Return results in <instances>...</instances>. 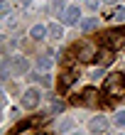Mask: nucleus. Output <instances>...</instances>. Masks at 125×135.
<instances>
[{
	"label": "nucleus",
	"instance_id": "nucleus-1",
	"mask_svg": "<svg viewBox=\"0 0 125 135\" xmlns=\"http://www.w3.org/2000/svg\"><path fill=\"white\" fill-rule=\"evenodd\" d=\"M96 54H98V47L88 42V39H81V42H76L74 47V57L81 61V64H91V61H96Z\"/></svg>",
	"mask_w": 125,
	"mask_h": 135
},
{
	"label": "nucleus",
	"instance_id": "nucleus-15",
	"mask_svg": "<svg viewBox=\"0 0 125 135\" xmlns=\"http://www.w3.org/2000/svg\"><path fill=\"white\" fill-rule=\"evenodd\" d=\"M113 123L118 125L120 130H125V110H115V115H113Z\"/></svg>",
	"mask_w": 125,
	"mask_h": 135
},
{
	"label": "nucleus",
	"instance_id": "nucleus-7",
	"mask_svg": "<svg viewBox=\"0 0 125 135\" xmlns=\"http://www.w3.org/2000/svg\"><path fill=\"white\" fill-rule=\"evenodd\" d=\"M113 61V47L111 44H103L98 49V54H96V61H93V64H98V66H108Z\"/></svg>",
	"mask_w": 125,
	"mask_h": 135
},
{
	"label": "nucleus",
	"instance_id": "nucleus-25",
	"mask_svg": "<svg viewBox=\"0 0 125 135\" xmlns=\"http://www.w3.org/2000/svg\"><path fill=\"white\" fill-rule=\"evenodd\" d=\"M118 135H123V133H118Z\"/></svg>",
	"mask_w": 125,
	"mask_h": 135
},
{
	"label": "nucleus",
	"instance_id": "nucleus-13",
	"mask_svg": "<svg viewBox=\"0 0 125 135\" xmlns=\"http://www.w3.org/2000/svg\"><path fill=\"white\" fill-rule=\"evenodd\" d=\"M108 20H115V22H125V5H115L111 12H106Z\"/></svg>",
	"mask_w": 125,
	"mask_h": 135
},
{
	"label": "nucleus",
	"instance_id": "nucleus-16",
	"mask_svg": "<svg viewBox=\"0 0 125 135\" xmlns=\"http://www.w3.org/2000/svg\"><path fill=\"white\" fill-rule=\"evenodd\" d=\"M71 128H74V120H71V118H64V120L59 123V128H57V130H59V133H69Z\"/></svg>",
	"mask_w": 125,
	"mask_h": 135
},
{
	"label": "nucleus",
	"instance_id": "nucleus-5",
	"mask_svg": "<svg viewBox=\"0 0 125 135\" xmlns=\"http://www.w3.org/2000/svg\"><path fill=\"white\" fill-rule=\"evenodd\" d=\"M96 96H98V91L93 89V86H86V89H83V91H79L71 101L76 103V106H91V103L96 101Z\"/></svg>",
	"mask_w": 125,
	"mask_h": 135
},
{
	"label": "nucleus",
	"instance_id": "nucleus-19",
	"mask_svg": "<svg viewBox=\"0 0 125 135\" xmlns=\"http://www.w3.org/2000/svg\"><path fill=\"white\" fill-rule=\"evenodd\" d=\"M86 3H88V5H91V7H98V5H101V3H103V0H86Z\"/></svg>",
	"mask_w": 125,
	"mask_h": 135
},
{
	"label": "nucleus",
	"instance_id": "nucleus-11",
	"mask_svg": "<svg viewBox=\"0 0 125 135\" xmlns=\"http://www.w3.org/2000/svg\"><path fill=\"white\" fill-rule=\"evenodd\" d=\"M37 69L42 71V74H49L54 69V54H44V57L37 59Z\"/></svg>",
	"mask_w": 125,
	"mask_h": 135
},
{
	"label": "nucleus",
	"instance_id": "nucleus-12",
	"mask_svg": "<svg viewBox=\"0 0 125 135\" xmlns=\"http://www.w3.org/2000/svg\"><path fill=\"white\" fill-rule=\"evenodd\" d=\"M64 22H52L49 25V37L54 39V42H59V39H64Z\"/></svg>",
	"mask_w": 125,
	"mask_h": 135
},
{
	"label": "nucleus",
	"instance_id": "nucleus-3",
	"mask_svg": "<svg viewBox=\"0 0 125 135\" xmlns=\"http://www.w3.org/2000/svg\"><path fill=\"white\" fill-rule=\"evenodd\" d=\"M39 101H42V89H39V86H29V89L22 93V98H20V103L25 108H37Z\"/></svg>",
	"mask_w": 125,
	"mask_h": 135
},
{
	"label": "nucleus",
	"instance_id": "nucleus-10",
	"mask_svg": "<svg viewBox=\"0 0 125 135\" xmlns=\"http://www.w3.org/2000/svg\"><path fill=\"white\" fill-rule=\"evenodd\" d=\"M29 37L32 39H37V42H42V39H47L49 37V25H32V30H29Z\"/></svg>",
	"mask_w": 125,
	"mask_h": 135
},
{
	"label": "nucleus",
	"instance_id": "nucleus-4",
	"mask_svg": "<svg viewBox=\"0 0 125 135\" xmlns=\"http://www.w3.org/2000/svg\"><path fill=\"white\" fill-rule=\"evenodd\" d=\"M108 128H111V120H108L106 115H93L88 120V133L91 135H106Z\"/></svg>",
	"mask_w": 125,
	"mask_h": 135
},
{
	"label": "nucleus",
	"instance_id": "nucleus-8",
	"mask_svg": "<svg viewBox=\"0 0 125 135\" xmlns=\"http://www.w3.org/2000/svg\"><path fill=\"white\" fill-rule=\"evenodd\" d=\"M10 64H12V71H15V74H20V76L29 71V59L27 57H12Z\"/></svg>",
	"mask_w": 125,
	"mask_h": 135
},
{
	"label": "nucleus",
	"instance_id": "nucleus-6",
	"mask_svg": "<svg viewBox=\"0 0 125 135\" xmlns=\"http://www.w3.org/2000/svg\"><path fill=\"white\" fill-rule=\"evenodd\" d=\"M61 22L64 25H79L81 22V7L79 5H69L64 10V15H61Z\"/></svg>",
	"mask_w": 125,
	"mask_h": 135
},
{
	"label": "nucleus",
	"instance_id": "nucleus-18",
	"mask_svg": "<svg viewBox=\"0 0 125 135\" xmlns=\"http://www.w3.org/2000/svg\"><path fill=\"white\" fill-rule=\"evenodd\" d=\"M61 110H64V103H61V101H54L52 103V113H61Z\"/></svg>",
	"mask_w": 125,
	"mask_h": 135
},
{
	"label": "nucleus",
	"instance_id": "nucleus-20",
	"mask_svg": "<svg viewBox=\"0 0 125 135\" xmlns=\"http://www.w3.org/2000/svg\"><path fill=\"white\" fill-rule=\"evenodd\" d=\"M103 3H108V5H115V3H118V0H103Z\"/></svg>",
	"mask_w": 125,
	"mask_h": 135
},
{
	"label": "nucleus",
	"instance_id": "nucleus-17",
	"mask_svg": "<svg viewBox=\"0 0 125 135\" xmlns=\"http://www.w3.org/2000/svg\"><path fill=\"white\" fill-rule=\"evenodd\" d=\"M0 15H10V0H0Z\"/></svg>",
	"mask_w": 125,
	"mask_h": 135
},
{
	"label": "nucleus",
	"instance_id": "nucleus-2",
	"mask_svg": "<svg viewBox=\"0 0 125 135\" xmlns=\"http://www.w3.org/2000/svg\"><path fill=\"white\" fill-rule=\"evenodd\" d=\"M103 93L106 96H123L125 93V76L118 74V71L108 74L106 81H103Z\"/></svg>",
	"mask_w": 125,
	"mask_h": 135
},
{
	"label": "nucleus",
	"instance_id": "nucleus-24",
	"mask_svg": "<svg viewBox=\"0 0 125 135\" xmlns=\"http://www.w3.org/2000/svg\"><path fill=\"white\" fill-rule=\"evenodd\" d=\"M74 3H76V0H74ZM79 3H81V0H79Z\"/></svg>",
	"mask_w": 125,
	"mask_h": 135
},
{
	"label": "nucleus",
	"instance_id": "nucleus-9",
	"mask_svg": "<svg viewBox=\"0 0 125 135\" xmlns=\"http://www.w3.org/2000/svg\"><path fill=\"white\" fill-rule=\"evenodd\" d=\"M76 79H79V71H71V69H66V71H61V74H59V86L66 91L69 86H71V84L76 81Z\"/></svg>",
	"mask_w": 125,
	"mask_h": 135
},
{
	"label": "nucleus",
	"instance_id": "nucleus-23",
	"mask_svg": "<svg viewBox=\"0 0 125 135\" xmlns=\"http://www.w3.org/2000/svg\"><path fill=\"white\" fill-rule=\"evenodd\" d=\"M34 135H47V133H34Z\"/></svg>",
	"mask_w": 125,
	"mask_h": 135
},
{
	"label": "nucleus",
	"instance_id": "nucleus-22",
	"mask_svg": "<svg viewBox=\"0 0 125 135\" xmlns=\"http://www.w3.org/2000/svg\"><path fill=\"white\" fill-rule=\"evenodd\" d=\"M74 135H86V133H74Z\"/></svg>",
	"mask_w": 125,
	"mask_h": 135
},
{
	"label": "nucleus",
	"instance_id": "nucleus-14",
	"mask_svg": "<svg viewBox=\"0 0 125 135\" xmlns=\"http://www.w3.org/2000/svg\"><path fill=\"white\" fill-rule=\"evenodd\" d=\"M79 27H81V32H93V30L98 27V17H88V20H81V22H79Z\"/></svg>",
	"mask_w": 125,
	"mask_h": 135
},
{
	"label": "nucleus",
	"instance_id": "nucleus-21",
	"mask_svg": "<svg viewBox=\"0 0 125 135\" xmlns=\"http://www.w3.org/2000/svg\"><path fill=\"white\" fill-rule=\"evenodd\" d=\"M29 3V0H17V5H27Z\"/></svg>",
	"mask_w": 125,
	"mask_h": 135
}]
</instances>
